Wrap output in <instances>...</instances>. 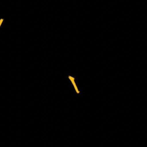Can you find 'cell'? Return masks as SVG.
Here are the masks:
<instances>
[{
  "label": "cell",
  "instance_id": "obj_1",
  "mask_svg": "<svg viewBox=\"0 0 147 147\" xmlns=\"http://www.w3.org/2000/svg\"><path fill=\"white\" fill-rule=\"evenodd\" d=\"M68 79H69V80L71 81L72 84L73 85L74 87V88H75V91H76V92L78 94H80V91L78 90V87H77V86H76V83H75V78H74V77H72V76H70V75L68 76Z\"/></svg>",
  "mask_w": 147,
  "mask_h": 147
}]
</instances>
